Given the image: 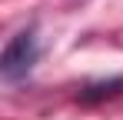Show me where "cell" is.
Here are the masks:
<instances>
[{
    "label": "cell",
    "instance_id": "obj_1",
    "mask_svg": "<svg viewBox=\"0 0 123 120\" xmlns=\"http://www.w3.org/2000/svg\"><path fill=\"white\" fill-rule=\"evenodd\" d=\"M37 60H40L37 30H33V27H23V30H17L13 37L7 40V47H3V53H0V77L7 80V83H17V80H23L33 70Z\"/></svg>",
    "mask_w": 123,
    "mask_h": 120
},
{
    "label": "cell",
    "instance_id": "obj_2",
    "mask_svg": "<svg viewBox=\"0 0 123 120\" xmlns=\"http://www.w3.org/2000/svg\"><path fill=\"white\" fill-rule=\"evenodd\" d=\"M123 93V77H110V80H93L80 90V103H100L106 97Z\"/></svg>",
    "mask_w": 123,
    "mask_h": 120
}]
</instances>
